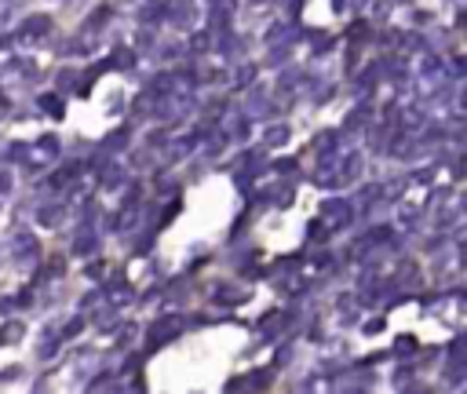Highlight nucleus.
<instances>
[{"mask_svg": "<svg viewBox=\"0 0 467 394\" xmlns=\"http://www.w3.org/2000/svg\"><path fill=\"white\" fill-rule=\"evenodd\" d=\"M175 332H179V321H175V318H168V321H158V325L150 328V347H161L165 340H172V336H175Z\"/></svg>", "mask_w": 467, "mask_h": 394, "instance_id": "f257e3e1", "label": "nucleus"}, {"mask_svg": "<svg viewBox=\"0 0 467 394\" xmlns=\"http://www.w3.org/2000/svg\"><path fill=\"white\" fill-rule=\"evenodd\" d=\"M22 26H26V29H22V37H44V33H48V26H51V19H48V15H34V19H26Z\"/></svg>", "mask_w": 467, "mask_h": 394, "instance_id": "f03ea898", "label": "nucleus"}, {"mask_svg": "<svg viewBox=\"0 0 467 394\" xmlns=\"http://www.w3.org/2000/svg\"><path fill=\"white\" fill-rule=\"evenodd\" d=\"M322 216H329V223H344V219H351V208L339 204V201H329V204L322 208Z\"/></svg>", "mask_w": 467, "mask_h": 394, "instance_id": "7ed1b4c3", "label": "nucleus"}, {"mask_svg": "<svg viewBox=\"0 0 467 394\" xmlns=\"http://www.w3.org/2000/svg\"><path fill=\"white\" fill-rule=\"evenodd\" d=\"M55 139H41V146L34 150V161H48V157H55Z\"/></svg>", "mask_w": 467, "mask_h": 394, "instance_id": "20e7f679", "label": "nucleus"}, {"mask_svg": "<svg viewBox=\"0 0 467 394\" xmlns=\"http://www.w3.org/2000/svg\"><path fill=\"white\" fill-rule=\"evenodd\" d=\"M41 106L51 110V117H62V103H58L55 95H41Z\"/></svg>", "mask_w": 467, "mask_h": 394, "instance_id": "39448f33", "label": "nucleus"}, {"mask_svg": "<svg viewBox=\"0 0 467 394\" xmlns=\"http://www.w3.org/2000/svg\"><path fill=\"white\" fill-rule=\"evenodd\" d=\"M282 139H285V128H270V132H267V142H274V146L282 142Z\"/></svg>", "mask_w": 467, "mask_h": 394, "instance_id": "423d86ee", "label": "nucleus"}]
</instances>
